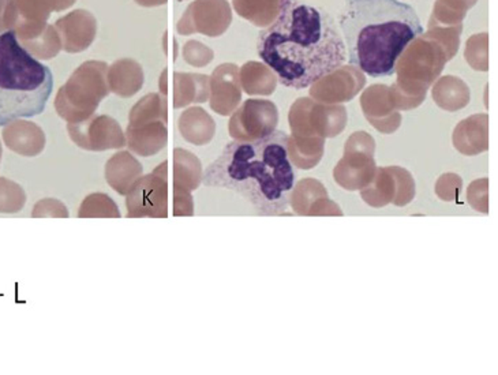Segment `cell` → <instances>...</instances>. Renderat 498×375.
I'll list each match as a JSON object with an SVG mask.
<instances>
[{
	"instance_id": "obj_1",
	"label": "cell",
	"mask_w": 498,
	"mask_h": 375,
	"mask_svg": "<svg viewBox=\"0 0 498 375\" xmlns=\"http://www.w3.org/2000/svg\"><path fill=\"white\" fill-rule=\"evenodd\" d=\"M257 52L279 82L302 90L347 62L339 25L323 7L303 0H280L275 22L261 30Z\"/></svg>"
},
{
	"instance_id": "obj_2",
	"label": "cell",
	"mask_w": 498,
	"mask_h": 375,
	"mask_svg": "<svg viewBox=\"0 0 498 375\" xmlns=\"http://www.w3.org/2000/svg\"><path fill=\"white\" fill-rule=\"evenodd\" d=\"M290 138L276 130L265 137L234 141L206 168V188H227L242 195L260 215H286L295 186Z\"/></svg>"
},
{
	"instance_id": "obj_3",
	"label": "cell",
	"mask_w": 498,
	"mask_h": 375,
	"mask_svg": "<svg viewBox=\"0 0 498 375\" xmlns=\"http://www.w3.org/2000/svg\"><path fill=\"white\" fill-rule=\"evenodd\" d=\"M339 29L352 66L369 77H389L424 27L411 4L400 0H344Z\"/></svg>"
},
{
	"instance_id": "obj_4",
	"label": "cell",
	"mask_w": 498,
	"mask_h": 375,
	"mask_svg": "<svg viewBox=\"0 0 498 375\" xmlns=\"http://www.w3.org/2000/svg\"><path fill=\"white\" fill-rule=\"evenodd\" d=\"M52 89L51 70L19 44L14 32L0 34V126L44 112Z\"/></svg>"
},
{
	"instance_id": "obj_5",
	"label": "cell",
	"mask_w": 498,
	"mask_h": 375,
	"mask_svg": "<svg viewBox=\"0 0 498 375\" xmlns=\"http://www.w3.org/2000/svg\"><path fill=\"white\" fill-rule=\"evenodd\" d=\"M107 63L87 62L59 90L55 107L69 123L84 122L107 97Z\"/></svg>"
},
{
	"instance_id": "obj_6",
	"label": "cell",
	"mask_w": 498,
	"mask_h": 375,
	"mask_svg": "<svg viewBox=\"0 0 498 375\" xmlns=\"http://www.w3.org/2000/svg\"><path fill=\"white\" fill-rule=\"evenodd\" d=\"M165 100L160 95L143 97L130 113L127 127V143L137 155L153 156L167 143L165 128Z\"/></svg>"
},
{
	"instance_id": "obj_7",
	"label": "cell",
	"mask_w": 498,
	"mask_h": 375,
	"mask_svg": "<svg viewBox=\"0 0 498 375\" xmlns=\"http://www.w3.org/2000/svg\"><path fill=\"white\" fill-rule=\"evenodd\" d=\"M127 218H165L167 216V183L165 173L156 170L142 176L127 191Z\"/></svg>"
},
{
	"instance_id": "obj_8",
	"label": "cell",
	"mask_w": 498,
	"mask_h": 375,
	"mask_svg": "<svg viewBox=\"0 0 498 375\" xmlns=\"http://www.w3.org/2000/svg\"><path fill=\"white\" fill-rule=\"evenodd\" d=\"M67 132L75 145L87 150L117 149L125 146L126 138L120 126L115 119L108 117H97L84 122L70 123Z\"/></svg>"
},
{
	"instance_id": "obj_9",
	"label": "cell",
	"mask_w": 498,
	"mask_h": 375,
	"mask_svg": "<svg viewBox=\"0 0 498 375\" xmlns=\"http://www.w3.org/2000/svg\"><path fill=\"white\" fill-rule=\"evenodd\" d=\"M265 118H278L275 104L261 100H249L242 108H239L238 112L231 119L230 134L236 141H250L265 137L275 132L273 126L258 122V119H265Z\"/></svg>"
},
{
	"instance_id": "obj_10",
	"label": "cell",
	"mask_w": 498,
	"mask_h": 375,
	"mask_svg": "<svg viewBox=\"0 0 498 375\" xmlns=\"http://www.w3.org/2000/svg\"><path fill=\"white\" fill-rule=\"evenodd\" d=\"M63 39V48L67 52L84 51L95 39L96 21L89 12L77 10L57 22Z\"/></svg>"
},
{
	"instance_id": "obj_11",
	"label": "cell",
	"mask_w": 498,
	"mask_h": 375,
	"mask_svg": "<svg viewBox=\"0 0 498 375\" xmlns=\"http://www.w3.org/2000/svg\"><path fill=\"white\" fill-rule=\"evenodd\" d=\"M142 173V167L130 153L120 152L108 161L105 176L111 188L118 193L127 194L133 185L137 182Z\"/></svg>"
},
{
	"instance_id": "obj_12",
	"label": "cell",
	"mask_w": 498,
	"mask_h": 375,
	"mask_svg": "<svg viewBox=\"0 0 498 375\" xmlns=\"http://www.w3.org/2000/svg\"><path fill=\"white\" fill-rule=\"evenodd\" d=\"M110 89L122 97H130L142 88L143 73L138 63L133 60H119L111 67L107 77Z\"/></svg>"
},
{
	"instance_id": "obj_13",
	"label": "cell",
	"mask_w": 498,
	"mask_h": 375,
	"mask_svg": "<svg viewBox=\"0 0 498 375\" xmlns=\"http://www.w3.org/2000/svg\"><path fill=\"white\" fill-rule=\"evenodd\" d=\"M80 218H120L114 201L105 194H93L82 203Z\"/></svg>"
}]
</instances>
